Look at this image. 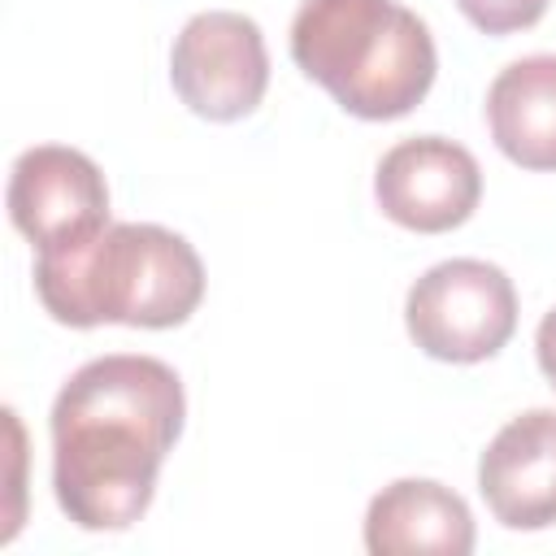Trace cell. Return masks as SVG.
Here are the masks:
<instances>
[{"label": "cell", "instance_id": "cell-9", "mask_svg": "<svg viewBox=\"0 0 556 556\" xmlns=\"http://www.w3.org/2000/svg\"><path fill=\"white\" fill-rule=\"evenodd\" d=\"M365 547L374 556H469L473 513L469 504L434 478H400L382 486L365 508Z\"/></svg>", "mask_w": 556, "mask_h": 556}, {"label": "cell", "instance_id": "cell-6", "mask_svg": "<svg viewBox=\"0 0 556 556\" xmlns=\"http://www.w3.org/2000/svg\"><path fill=\"white\" fill-rule=\"evenodd\" d=\"M9 217L35 252L70 248L109 226V187L100 165L65 143H35L13 161Z\"/></svg>", "mask_w": 556, "mask_h": 556}, {"label": "cell", "instance_id": "cell-7", "mask_svg": "<svg viewBox=\"0 0 556 556\" xmlns=\"http://www.w3.org/2000/svg\"><path fill=\"white\" fill-rule=\"evenodd\" d=\"M374 195L395 226L443 235L473 217L482 200V169L469 148L443 135H417L378 161Z\"/></svg>", "mask_w": 556, "mask_h": 556}, {"label": "cell", "instance_id": "cell-10", "mask_svg": "<svg viewBox=\"0 0 556 556\" xmlns=\"http://www.w3.org/2000/svg\"><path fill=\"white\" fill-rule=\"evenodd\" d=\"M486 126L495 148L521 169H556V52H534L486 87Z\"/></svg>", "mask_w": 556, "mask_h": 556}, {"label": "cell", "instance_id": "cell-1", "mask_svg": "<svg viewBox=\"0 0 556 556\" xmlns=\"http://www.w3.org/2000/svg\"><path fill=\"white\" fill-rule=\"evenodd\" d=\"M187 395L156 356L113 352L70 374L52 400V491L78 530H126L182 434Z\"/></svg>", "mask_w": 556, "mask_h": 556}, {"label": "cell", "instance_id": "cell-2", "mask_svg": "<svg viewBox=\"0 0 556 556\" xmlns=\"http://www.w3.org/2000/svg\"><path fill=\"white\" fill-rule=\"evenodd\" d=\"M39 304L61 326H182L204 300L200 252L152 222H109L83 243L35 256Z\"/></svg>", "mask_w": 556, "mask_h": 556}, {"label": "cell", "instance_id": "cell-5", "mask_svg": "<svg viewBox=\"0 0 556 556\" xmlns=\"http://www.w3.org/2000/svg\"><path fill=\"white\" fill-rule=\"evenodd\" d=\"M169 83L195 117L208 122L248 117L269 87V52L261 26L235 9L195 13L174 39Z\"/></svg>", "mask_w": 556, "mask_h": 556}, {"label": "cell", "instance_id": "cell-12", "mask_svg": "<svg viewBox=\"0 0 556 556\" xmlns=\"http://www.w3.org/2000/svg\"><path fill=\"white\" fill-rule=\"evenodd\" d=\"M534 356H539V369L547 374V382L556 387V308L543 313V321L534 330Z\"/></svg>", "mask_w": 556, "mask_h": 556}, {"label": "cell", "instance_id": "cell-11", "mask_svg": "<svg viewBox=\"0 0 556 556\" xmlns=\"http://www.w3.org/2000/svg\"><path fill=\"white\" fill-rule=\"evenodd\" d=\"M460 13L486 35H513L547 13V0H456Z\"/></svg>", "mask_w": 556, "mask_h": 556}, {"label": "cell", "instance_id": "cell-3", "mask_svg": "<svg viewBox=\"0 0 556 556\" xmlns=\"http://www.w3.org/2000/svg\"><path fill=\"white\" fill-rule=\"evenodd\" d=\"M291 61L365 122L413 113L439 70L430 26L400 0H300Z\"/></svg>", "mask_w": 556, "mask_h": 556}, {"label": "cell", "instance_id": "cell-8", "mask_svg": "<svg viewBox=\"0 0 556 556\" xmlns=\"http://www.w3.org/2000/svg\"><path fill=\"white\" fill-rule=\"evenodd\" d=\"M478 491L500 526H556V408H530L500 426L478 460Z\"/></svg>", "mask_w": 556, "mask_h": 556}, {"label": "cell", "instance_id": "cell-4", "mask_svg": "<svg viewBox=\"0 0 556 556\" xmlns=\"http://www.w3.org/2000/svg\"><path fill=\"white\" fill-rule=\"evenodd\" d=\"M404 326L413 343L447 365H473L495 356L517 330L513 278L473 256L430 265L404 300Z\"/></svg>", "mask_w": 556, "mask_h": 556}]
</instances>
